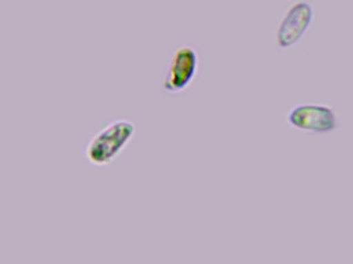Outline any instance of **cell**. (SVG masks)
Segmentation results:
<instances>
[{"instance_id":"3957f363","label":"cell","mask_w":353,"mask_h":264,"mask_svg":"<svg viewBox=\"0 0 353 264\" xmlns=\"http://www.w3.org/2000/svg\"><path fill=\"white\" fill-rule=\"evenodd\" d=\"M197 50L190 45L177 47L169 61L163 80V90L169 94H179L193 82L199 70Z\"/></svg>"},{"instance_id":"7a4b0ae2","label":"cell","mask_w":353,"mask_h":264,"mask_svg":"<svg viewBox=\"0 0 353 264\" xmlns=\"http://www.w3.org/2000/svg\"><path fill=\"white\" fill-rule=\"evenodd\" d=\"M287 122L291 127L305 133H332L339 127V119L334 107L321 103H301L289 109Z\"/></svg>"},{"instance_id":"6da1fadb","label":"cell","mask_w":353,"mask_h":264,"mask_svg":"<svg viewBox=\"0 0 353 264\" xmlns=\"http://www.w3.org/2000/svg\"><path fill=\"white\" fill-rule=\"evenodd\" d=\"M135 132V123L127 118L110 122L88 142L86 158L94 166H107L125 150Z\"/></svg>"},{"instance_id":"277c9868","label":"cell","mask_w":353,"mask_h":264,"mask_svg":"<svg viewBox=\"0 0 353 264\" xmlns=\"http://www.w3.org/2000/svg\"><path fill=\"white\" fill-rule=\"evenodd\" d=\"M314 16L315 12L310 2L299 0L291 4L276 28V45L282 50L294 47L313 24Z\"/></svg>"}]
</instances>
